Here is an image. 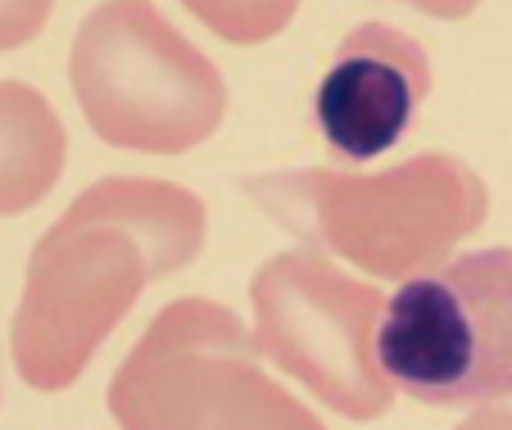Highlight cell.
Returning a JSON list of instances; mask_svg holds the SVG:
<instances>
[{
    "instance_id": "obj_1",
    "label": "cell",
    "mask_w": 512,
    "mask_h": 430,
    "mask_svg": "<svg viewBox=\"0 0 512 430\" xmlns=\"http://www.w3.org/2000/svg\"><path fill=\"white\" fill-rule=\"evenodd\" d=\"M204 249V200L159 177L87 186L37 240L10 349L23 385L68 390L150 281Z\"/></svg>"
},
{
    "instance_id": "obj_2",
    "label": "cell",
    "mask_w": 512,
    "mask_h": 430,
    "mask_svg": "<svg viewBox=\"0 0 512 430\" xmlns=\"http://www.w3.org/2000/svg\"><path fill=\"white\" fill-rule=\"evenodd\" d=\"M245 195L281 231L377 281L440 268L490 213L481 172L458 154H413L372 177L336 168L263 172L245 177Z\"/></svg>"
},
{
    "instance_id": "obj_3",
    "label": "cell",
    "mask_w": 512,
    "mask_h": 430,
    "mask_svg": "<svg viewBox=\"0 0 512 430\" xmlns=\"http://www.w3.org/2000/svg\"><path fill=\"white\" fill-rule=\"evenodd\" d=\"M87 127L114 150L186 154L227 118V82L155 0H100L68 46Z\"/></svg>"
},
{
    "instance_id": "obj_4",
    "label": "cell",
    "mask_w": 512,
    "mask_h": 430,
    "mask_svg": "<svg viewBox=\"0 0 512 430\" xmlns=\"http://www.w3.org/2000/svg\"><path fill=\"white\" fill-rule=\"evenodd\" d=\"M123 430H327L259 363L232 308L173 299L109 381Z\"/></svg>"
},
{
    "instance_id": "obj_5",
    "label": "cell",
    "mask_w": 512,
    "mask_h": 430,
    "mask_svg": "<svg viewBox=\"0 0 512 430\" xmlns=\"http://www.w3.org/2000/svg\"><path fill=\"white\" fill-rule=\"evenodd\" d=\"M377 363L426 408L512 399V249H476L399 281L381 308Z\"/></svg>"
},
{
    "instance_id": "obj_6",
    "label": "cell",
    "mask_w": 512,
    "mask_h": 430,
    "mask_svg": "<svg viewBox=\"0 0 512 430\" xmlns=\"http://www.w3.org/2000/svg\"><path fill=\"white\" fill-rule=\"evenodd\" d=\"M254 344L277 372L349 421H377L395 385L377 363L381 290L354 281L313 249L268 258L250 281Z\"/></svg>"
},
{
    "instance_id": "obj_7",
    "label": "cell",
    "mask_w": 512,
    "mask_h": 430,
    "mask_svg": "<svg viewBox=\"0 0 512 430\" xmlns=\"http://www.w3.org/2000/svg\"><path fill=\"white\" fill-rule=\"evenodd\" d=\"M431 91V59L390 23H358L336 46L313 96V123L336 159L368 163L408 136Z\"/></svg>"
},
{
    "instance_id": "obj_8",
    "label": "cell",
    "mask_w": 512,
    "mask_h": 430,
    "mask_svg": "<svg viewBox=\"0 0 512 430\" xmlns=\"http://www.w3.org/2000/svg\"><path fill=\"white\" fill-rule=\"evenodd\" d=\"M68 136L55 105L28 82H0V218L28 213L55 191Z\"/></svg>"
},
{
    "instance_id": "obj_9",
    "label": "cell",
    "mask_w": 512,
    "mask_h": 430,
    "mask_svg": "<svg viewBox=\"0 0 512 430\" xmlns=\"http://www.w3.org/2000/svg\"><path fill=\"white\" fill-rule=\"evenodd\" d=\"M186 10L232 46H263L300 14V0H182Z\"/></svg>"
},
{
    "instance_id": "obj_10",
    "label": "cell",
    "mask_w": 512,
    "mask_h": 430,
    "mask_svg": "<svg viewBox=\"0 0 512 430\" xmlns=\"http://www.w3.org/2000/svg\"><path fill=\"white\" fill-rule=\"evenodd\" d=\"M55 0H0V55L19 50L46 28Z\"/></svg>"
},
{
    "instance_id": "obj_11",
    "label": "cell",
    "mask_w": 512,
    "mask_h": 430,
    "mask_svg": "<svg viewBox=\"0 0 512 430\" xmlns=\"http://www.w3.org/2000/svg\"><path fill=\"white\" fill-rule=\"evenodd\" d=\"M404 5H413V10H422L426 19H445V23H454V19H467V14L481 5V0H404Z\"/></svg>"
},
{
    "instance_id": "obj_12",
    "label": "cell",
    "mask_w": 512,
    "mask_h": 430,
    "mask_svg": "<svg viewBox=\"0 0 512 430\" xmlns=\"http://www.w3.org/2000/svg\"><path fill=\"white\" fill-rule=\"evenodd\" d=\"M458 430H512V408H476Z\"/></svg>"
}]
</instances>
